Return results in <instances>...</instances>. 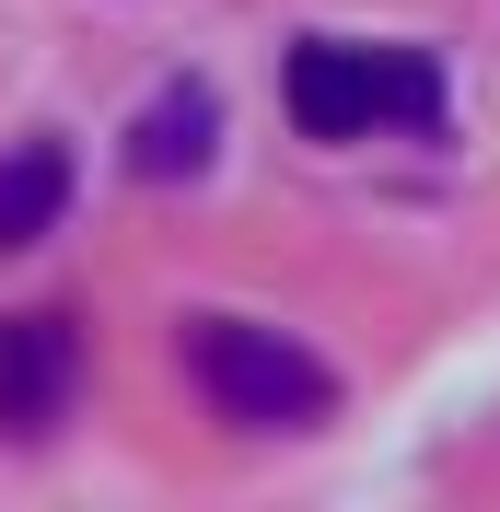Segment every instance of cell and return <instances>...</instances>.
I'll return each mask as SVG.
<instances>
[{
    "instance_id": "obj_1",
    "label": "cell",
    "mask_w": 500,
    "mask_h": 512,
    "mask_svg": "<svg viewBox=\"0 0 500 512\" xmlns=\"http://www.w3.org/2000/svg\"><path fill=\"white\" fill-rule=\"evenodd\" d=\"M280 105H291V128H303V140L442 128V70L419 59V47H338V35H314V47H291Z\"/></svg>"
},
{
    "instance_id": "obj_2",
    "label": "cell",
    "mask_w": 500,
    "mask_h": 512,
    "mask_svg": "<svg viewBox=\"0 0 500 512\" xmlns=\"http://www.w3.org/2000/svg\"><path fill=\"white\" fill-rule=\"evenodd\" d=\"M187 373L221 419H245V431H314V419L338 408V373L280 338V326L256 315H187Z\"/></svg>"
},
{
    "instance_id": "obj_3",
    "label": "cell",
    "mask_w": 500,
    "mask_h": 512,
    "mask_svg": "<svg viewBox=\"0 0 500 512\" xmlns=\"http://www.w3.org/2000/svg\"><path fill=\"white\" fill-rule=\"evenodd\" d=\"M82 396V338L59 315H0V443H47Z\"/></svg>"
},
{
    "instance_id": "obj_4",
    "label": "cell",
    "mask_w": 500,
    "mask_h": 512,
    "mask_svg": "<svg viewBox=\"0 0 500 512\" xmlns=\"http://www.w3.org/2000/svg\"><path fill=\"white\" fill-rule=\"evenodd\" d=\"M210 152H221V94H210V82H163V94L140 105V128H128V163H140L152 187L198 175Z\"/></svg>"
},
{
    "instance_id": "obj_5",
    "label": "cell",
    "mask_w": 500,
    "mask_h": 512,
    "mask_svg": "<svg viewBox=\"0 0 500 512\" xmlns=\"http://www.w3.org/2000/svg\"><path fill=\"white\" fill-rule=\"evenodd\" d=\"M59 210H70V152H59V140L0 152V256L35 245V233H59Z\"/></svg>"
}]
</instances>
